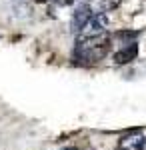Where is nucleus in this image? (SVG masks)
<instances>
[{"label": "nucleus", "mask_w": 146, "mask_h": 150, "mask_svg": "<svg viewBox=\"0 0 146 150\" xmlns=\"http://www.w3.org/2000/svg\"><path fill=\"white\" fill-rule=\"evenodd\" d=\"M110 52V38L96 36V38H78L74 48V58L80 64H96Z\"/></svg>", "instance_id": "1"}, {"label": "nucleus", "mask_w": 146, "mask_h": 150, "mask_svg": "<svg viewBox=\"0 0 146 150\" xmlns=\"http://www.w3.org/2000/svg\"><path fill=\"white\" fill-rule=\"evenodd\" d=\"M108 26V14L106 12H94L92 18H90L86 26L80 30L78 38H96V36H102L104 30Z\"/></svg>", "instance_id": "2"}, {"label": "nucleus", "mask_w": 146, "mask_h": 150, "mask_svg": "<svg viewBox=\"0 0 146 150\" xmlns=\"http://www.w3.org/2000/svg\"><path fill=\"white\" fill-rule=\"evenodd\" d=\"M92 8H90L88 4H80V6H76V10H74V14H72V20H70V28H72V32H78L86 26V22H88L90 18H92Z\"/></svg>", "instance_id": "3"}, {"label": "nucleus", "mask_w": 146, "mask_h": 150, "mask_svg": "<svg viewBox=\"0 0 146 150\" xmlns=\"http://www.w3.org/2000/svg\"><path fill=\"white\" fill-rule=\"evenodd\" d=\"M118 150H146V136L142 134H128L118 142Z\"/></svg>", "instance_id": "4"}, {"label": "nucleus", "mask_w": 146, "mask_h": 150, "mask_svg": "<svg viewBox=\"0 0 146 150\" xmlns=\"http://www.w3.org/2000/svg\"><path fill=\"white\" fill-rule=\"evenodd\" d=\"M136 54H138V48H136L134 42H132V44H126L122 50H118V52L114 54V62H116V64H128V62H132L136 58Z\"/></svg>", "instance_id": "5"}, {"label": "nucleus", "mask_w": 146, "mask_h": 150, "mask_svg": "<svg viewBox=\"0 0 146 150\" xmlns=\"http://www.w3.org/2000/svg\"><path fill=\"white\" fill-rule=\"evenodd\" d=\"M120 4H122V0H102V2H100V8L104 12H112V10H116Z\"/></svg>", "instance_id": "6"}, {"label": "nucleus", "mask_w": 146, "mask_h": 150, "mask_svg": "<svg viewBox=\"0 0 146 150\" xmlns=\"http://www.w3.org/2000/svg\"><path fill=\"white\" fill-rule=\"evenodd\" d=\"M118 38H126V40H132V38H136V32H118Z\"/></svg>", "instance_id": "7"}, {"label": "nucleus", "mask_w": 146, "mask_h": 150, "mask_svg": "<svg viewBox=\"0 0 146 150\" xmlns=\"http://www.w3.org/2000/svg\"><path fill=\"white\" fill-rule=\"evenodd\" d=\"M74 2H78V0H64V4H74Z\"/></svg>", "instance_id": "8"}, {"label": "nucleus", "mask_w": 146, "mask_h": 150, "mask_svg": "<svg viewBox=\"0 0 146 150\" xmlns=\"http://www.w3.org/2000/svg\"><path fill=\"white\" fill-rule=\"evenodd\" d=\"M62 150H78V148H74V146H66V148H62Z\"/></svg>", "instance_id": "9"}, {"label": "nucleus", "mask_w": 146, "mask_h": 150, "mask_svg": "<svg viewBox=\"0 0 146 150\" xmlns=\"http://www.w3.org/2000/svg\"><path fill=\"white\" fill-rule=\"evenodd\" d=\"M38 2H52V0H38Z\"/></svg>", "instance_id": "10"}, {"label": "nucleus", "mask_w": 146, "mask_h": 150, "mask_svg": "<svg viewBox=\"0 0 146 150\" xmlns=\"http://www.w3.org/2000/svg\"><path fill=\"white\" fill-rule=\"evenodd\" d=\"M16 2H20V0H16Z\"/></svg>", "instance_id": "11"}]
</instances>
